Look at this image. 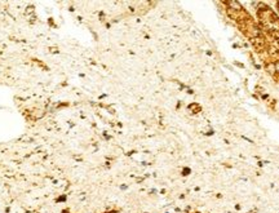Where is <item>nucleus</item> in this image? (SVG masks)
Here are the masks:
<instances>
[{"label":"nucleus","mask_w":279,"mask_h":213,"mask_svg":"<svg viewBox=\"0 0 279 213\" xmlns=\"http://www.w3.org/2000/svg\"><path fill=\"white\" fill-rule=\"evenodd\" d=\"M224 4H226V9L236 12V13H241L243 12V5L242 3L236 1V0H229V1H225Z\"/></svg>","instance_id":"nucleus-1"},{"label":"nucleus","mask_w":279,"mask_h":213,"mask_svg":"<svg viewBox=\"0 0 279 213\" xmlns=\"http://www.w3.org/2000/svg\"><path fill=\"white\" fill-rule=\"evenodd\" d=\"M187 109L190 110L191 112H198V111H200V106L198 103H190L187 106Z\"/></svg>","instance_id":"nucleus-2"},{"label":"nucleus","mask_w":279,"mask_h":213,"mask_svg":"<svg viewBox=\"0 0 279 213\" xmlns=\"http://www.w3.org/2000/svg\"><path fill=\"white\" fill-rule=\"evenodd\" d=\"M274 68H275V71H277V73H279V61L274 64Z\"/></svg>","instance_id":"nucleus-4"},{"label":"nucleus","mask_w":279,"mask_h":213,"mask_svg":"<svg viewBox=\"0 0 279 213\" xmlns=\"http://www.w3.org/2000/svg\"><path fill=\"white\" fill-rule=\"evenodd\" d=\"M189 173H190V169H189V168H185V169L182 170V175H184V176H187Z\"/></svg>","instance_id":"nucleus-3"}]
</instances>
